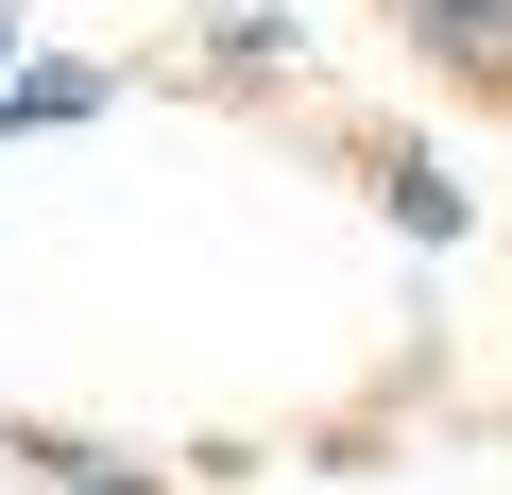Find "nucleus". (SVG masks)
I'll return each instance as SVG.
<instances>
[{
  "label": "nucleus",
  "instance_id": "nucleus-1",
  "mask_svg": "<svg viewBox=\"0 0 512 495\" xmlns=\"http://www.w3.org/2000/svg\"><path fill=\"white\" fill-rule=\"evenodd\" d=\"M393 52H427L461 103H512V0H376Z\"/></svg>",
  "mask_w": 512,
  "mask_h": 495
}]
</instances>
